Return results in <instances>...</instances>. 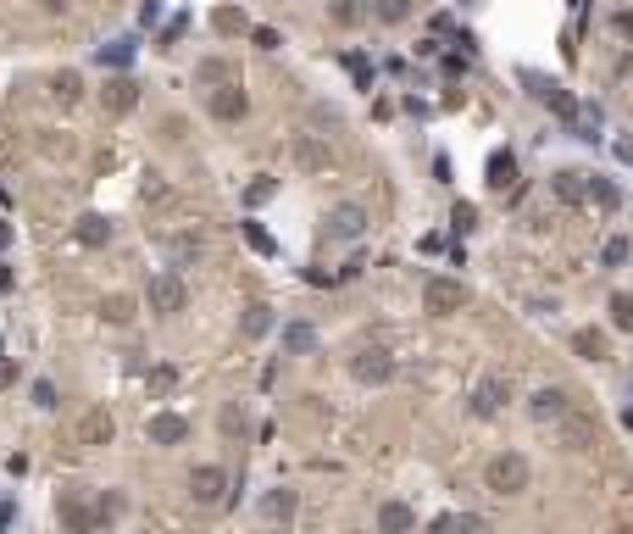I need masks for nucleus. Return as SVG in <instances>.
<instances>
[{"label": "nucleus", "instance_id": "nucleus-2", "mask_svg": "<svg viewBox=\"0 0 633 534\" xmlns=\"http://www.w3.org/2000/svg\"><path fill=\"white\" fill-rule=\"evenodd\" d=\"M56 518H61V529H67V534H106L95 501L78 496V490H61V496H56Z\"/></svg>", "mask_w": 633, "mask_h": 534}, {"label": "nucleus", "instance_id": "nucleus-27", "mask_svg": "<svg viewBox=\"0 0 633 534\" xmlns=\"http://www.w3.org/2000/svg\"><path fill=\"white\" fill-rule=\"evenodd\" d=\"M95 512H100V523L112 529L122 512H129V501H122V490H100V496H95Z\"/></svg>", "mask_w": 633, "mask_h": 534}, {"label": "nucleus", "instance_id": "nucleus-46", "mask_svg": "<svg viewBox=\"0 0 633 534\" xmlns=\"http://www.w3.org/2000/svg\"><path fill=\"white\" fill-rule=\"evenodd\" d=\"M617 34H633V12H617Z\"/></svg>", "mask_w": 633, "mask_h": 534}, {"label": "nucleus", "instance_id": "nucleus-34", "mask_svg": "<svg viewBox=\"0 0 633 534\" xmlns=\"http://www.w3.org/2000/svg\"><path fill=\"white\" fill-rule=\"evenodd\" d=\"M100 61H106V67H122V61H134V39H112V45H100Z\"/></svg>", "mask_w": 633, "mask_h": 534}, {"label": "nucleus", "instance_id": "nucleus-13", "mask_svg": "<svg viewBox=\"0 0 633 534\" xmlns=\"http://www.w3.org/2000/svg\"><path fill=\"white\" fill-rule=\"evenodd\" d=\"M145 435H151V445H184V440H189V418H178V412H156L151 423H145Z\"/></svg>", "mask_w": 633, "mask_h": 534}, {"label": "nucleus", "instance_id": "nucleus-16", "mask_svg": "<svg viewBox=\"0 0 633 534\" xmlns=\"http://www.w3.org/2000/svg\"><path fill=\"white\" fill-rule=\"evenodd\" d=\"M294 507H301V496L278 484V490H267V496H262V507H256V512H262L267 523H289V518H294Z\"/></svg>", "mask_w": 633, "mask_h": 534}, {"label": "nucleus", "instance_id": "nucleus-49", "mask_svg": "<svg viewBox=\"0 0 633 534\" xmlns=\"http://www.w3.org/2000/svg\"><path fill=\"white\" fill-rule=\"evenodd\" d=\"M428 534H450V518H434V523H428Z\"/></svg>", "mask_w": 633, "mask_h": 534}, {"label": "nucleus", "instance_id": "nucleus-50", "mask_svg": "<svg viewBox=\"0 0 633 534\" xmlns=\"http://www.w3.org/2000/svg\"><path fill=\"white\" fill-rule=\"evenodd\" d=\"M45 12L56 17V12H67V0H45Z\"/></svg>", "mask_w": 633, "mask_h": 534}, {"label": "nucleus", "instance_id": "nucleus-20", "mask_svg": "<svg viewBox=\"0 0 633 534\" xmlns=\"http://www.w3.org/2000/svg\"><path fill=\"white\" fill-rule=\"evenodd\" d=\"M51 95H56V106H78V100H83V78H78L73 67H61V73L51 78Z\"/></svg>", "mask_w": 633, "mask_h": 534}, {"label": "nucleus", "instance_id": "nucleus-32", "mask_svg": "<svg viewBox=\"0 0 633 534\" xmlns=\"http://www.w3.org/2000/svg\"><path fill=\"white\" fill-rule=\"evenodd\" d=\"M211 28H217V34H228V39H234V34H245L250 23H245V12H239V6H223L217 17H211Z\"/></svg>", "mask_w": 633, "mask_h": 534}, {"label": "nucleus", "instance_id": "nucleus-28", "mask_svg": "<svg viewBox=\"0 0 633 534\" xmlns=\"http://www.w3.org/2000/svg\"><path fill=\"white\" fill-rule=\"evenodd\" d=\"M100 318H106V323H117V328H122V323H134V295H106V301H100Z\"/></svg>", "mask_w": 633, "mask_h": 534}, {"label": "nucleus", "instance_id": "nucleus-14", "mask_svg": "<svg viewBox=\"0 0 633 534\" xmlns=\"http://www.w3.org/2000/svg\"><path fill=\"white\" fill-rule=\"evenodd\" d=\"M112 435H117V423H112V412H106V406L83 412V423H78V445H112Z\"/></svg>", "mask_w": 633, "mask_h": 534}, {"label": "nucleus", "instance_id": "nucleus-17", "mask_svg": "<svg viewBox=\"0 0 633 534\" xmlns=\"http://www.w3.org/2000/svg\"><path fill=\"white\" fill-rule=\"evenodd\" d=\"M417 529V512L406 501H384L378 507V534H411Z\"/></svg>", "mask_w": 633, "mask_h": 534}, {"label": "nucleus", "instance_id": "nucleus-26", "mask_svg": "<svg viewBox=\"0 0 633 534\" xmlns=\"http://www.w3.org/2000/svg\"><path fill=\"white\" fill-rule=\"evenodd\" d=\"M589 200H595L600 212H617V207H622V190H617L611 178H589Z\"/></svg>", "mask_w": 633, "mask_h": 534}, {"label": "nucleus", "instance_id": "nucleus-22", "mask_svg": "<svg viewBox=\"0 0 633 534\" xmlns=\"http://www.w3.org/2000/svg\"><path fill=\"white\" fill-rule=\"evenodd\" d=\"M561 435H567V445H573V451H589V445H595V423H589L583 412H567V418H561Z\"/></svg>", "mask_w": 633, "mask_h": 534}, {"label": "nucleus", "instance_id": "nucleus-8", "mask_svg": "<svg viewBox=\"0 0 633 534\" xmlns=\"http://www.w3.org/2000/svg\"><path fill=\"white\" fill-rule=\"evenodd\" d=\"M362 234H367V207L345 200V207L328 212V240H362Z\"/></svg>", "mask_w": 633, "mask_h": 534}, {"label": "nucleus", "instance_id": "nucleus-10", "mask_svg": "<svg viewBox=\"0 0 633 534\" xmlns=\"http://www.w3.org/2000/svg\"><path fill=\"white\" fill-rule=\"evenodd\" d=\"M100 106L106 112H112V117H129L134 106H139V84H134V78H106V90H100Z\"/></svg>", "mask_w": 633, "mask_h": 534}, {"label": "nucleus", "instance_id": "nucleus-37", "mask_svg": "<svg viewBox=\"0 0 633 534\" xmlns=\"http://www.w3.org/2000/svg\"><path fill=\"white\" fill-rule=\"evenodd\" d=\"M450 223H456V234H467V229H478V207H473V200H456V212H450Z\"/></svg>", "mask_w": 633, "mask_h": 534}, {"label": "nucleus", "instance_id": "nucleus-40", "mask_svg": "<svg viewBox=\"0 0 633 534\" xmlns=\"http://www.w3.org/2000/svg\"><path fill=\"white\" fill-rule=\"evenodd\" d=\"M272 190H278V184H272L267 173L256 178V184H250V190H245V200H250V207H262V200H272Z\"/></svg>", "mask_w": 633, "mask_h": 534}, {"label": "nucleus", "instance_id": "nucleus-6", "mask_svg": "<svg viewBox=\"0 0 633 534\" xmlns=\"http://www.w3.org/2000/svg\"><path fill=\"white\" fill-rule=\"evenodd\" d=\"M350 373H356V384H389L395 379V357L384 351V345H367V351H356Z\"/></svg>", "mask_w": 633, "mask_h": 534}, {"label": "nucleus", "instance_id": "nucleus-1", "mask_svg": "<svg viewBox=\"0 0 633 534\" xmlns=\"http://www.w3.org/2000/svg\"><path fill=\"white\" fill-rule=\"evenodd\" d=\"M528 479H534V467H528L522 451H500V457H489V467H483V484H489L495 496H522Z\"/></svg>", "mask_w": 633, "mask_h": 534}, {"label": "nucleus", "instance_id": "nucleus-4", "mask_svg": "<svg viewBox=\"0 0 633 534\" xmlns=\"http://www.w3.org/2000/svg\"><path fill=\"white\" fill-rule=\"evenodd\" d=\"M422 306H428L434 318H450V312L467 306V284H461V279H428V284H422Z\"/></svg>", "mask_w": 633, "mask_h": 534}, {"label": "nucleus", "instance_id": "nucleus-18", "mask_svg": "<svg viewBox=\"0 0 633 534\" xmlns=\"http://www.w3.org/2000/svg\"><path fill=\"white\" fill-rule=\"evenodd\" d=\"M528 412H534L539 423H561L567 412H573V406H567V396H561V389H539V396L528 401Z\"/></svg>", "mask_w": 633, "mask_h": 534}, {"label": "nucleus", "instance_id": "nucleus-24", "mask_svg": "<svg viewBox=\"0 0 633 534\" xmlns=\"http://www.w3.org/2000/svg\"><path fill=\"white\" fill-rule=\"evenodd\" d=\"M311 345H316V328H311V323H289V328H284V351H289V357H306Z\"/></svg>", "mask_w": 633, "mask_h": 534}, {"label": "nucleus", "instance_id": "nucleus-5", "mask_svg": "<svg viewBox=\"0 0 633 534\" xmlns=\"http://www.w3.org/2000/svg\"><path fill=\"white\" fill-rule=\"evenodd\" d=\"M189 496H195L200 507H217L228 496V474L217 462H200V467H189Z\"/></svg>", "mask_w": 633, "mask_h": 534}, {"label": "nucleus", "instance_id": "nucleus-21", "mask_svg": "<svg viewBox=\"0 0 633 534\" xmlns=\"http://www.w3.org/2000/svg\"><path fill=\"white\" fill-rule=\"evenodd\" d=\"M239 328H245V340L272 334V306H267V301H250V306H245V318H239Z\"/></svg>", "mask_w": 633, "mask_h": 534}, {"label": "nucleus", "instance_id": "nucleus-25", "mask_svg": "<svg viewBox=\"0 0 633 534\" xmlns=\"http://www.w3.org/2000/svg\"><path fill=\"white\" fill-rule=\"evenodd\" d=\"M573 351H578L583 362H600V357H606V334H600V328H578V334H573Z\"/></svg>", "mask_w": 633, "mask_h": 534}, {"label": "nucleus", "instance_id": "nucleus-29", "mask_svg": "<svg viewBox=\"0 0 633 534\" xmlns=\"http://www.w3.org/2000/svg\"><path fill=\"white\" fill-rule=\"evenodd\" d=\"M328 17H333L340 28H356V23L367 17V6H362V0H328Z\"/></svg>", "mask_w": 633, "mask_h": 534}, {"label": "nucleus", "instance_id": "nucleus-43", "mask_svg": "<svg viewBox=\"0 0 633 534\" xmlns=\"http://www.w3.org/2000/svg\"><path fill=\"white\" fill-rule=\"evenodd\" d=\"M250 39H256L262 51H278V45H284V39H278V28H250Z\"/></svg>", "mask_w": 633, "mask_h": 534}, {"label": "nucleus", "instance_id": "nucleus-19", "mask_svg": "<svg viewBox=\"0 0 633 534\" xmlns=\"http://www.w3.org/2000/svg\"><path fill=\"white\" fill-rule=\"evenodd\" d=\"M73 240H78V245H90V251H100V245L112 240V223H106L100 212H90V217H78V229H73Z\"/></svg>", "mask_w": 633, "mask_h": 534}, {"label": "nucleus", "instance_id": "nucleus-12", "mask_svg": "<svg viewBox=\"0 0 633 534\" xmlns=\"http://www.w3.org/2000/svg\"><path fill=\"white\" fill-rule=\"evenodd\" d=\"M522 78H528V90H534V100H544L556 117H578V100L567 95L561 84H551V78H539V73H522Z\"/></svg>", "mask_w": 633, "mask_h": 534}, {"label": "nucleus", "instance_id": "nucleus-42", "mask_svg": "<svg viewBox=\"0 0 633 534\" xmlns=\"http://www.w3.org/2000/svg\"><path fill=\"white\" fill-rule=\"evenodd\" d=\"M173 384H178V367H156V373H151V389H156V396H167Z\"/></svg>", "mask_w": 633, "mask_h": 534}, {"label": "nucleus", "instance_id": "nucleus-44", "mask_svg": "<svg viewBox=\"0 0 633 534\" xmlns=\"http://www.w3.org/2000/svg\"><path fill=\"white\" fill-rule=\"evenodd\" d=\"M223 428H228V435H239V428H245V412H239V406H223Z\"/></svg>", "mask_w": 633, "mask_h": 534}, {"label": "nucleus", "instance_id": "nucleus-9", "mask_svg": "<svg viewBox=\"0 0 633 534\" xmlns=\"http://www.w3.org/2000/svg\"><path fill=\"white\" fill-rule=\"evenodd\" d=\"M206 106H211V117H217V122H239V117L250 112V95H245L239 84H217Z\"/></svg>", "mask_w": 633, "mask_h": 534}, {"label": "nucleus", "instance_id": "nucleus-23", "mask_svg": "<svg viewBox=\"0 0 633 534\" xmlns=\"http://www.w3.org/2000/svg\"><path fill=\"white\" fill-rule=\"evenodd\" d=\"M556 200H561V207H578V200H589L583 173H556Z\"/></svg>", "mask_w": 633, "mask_h": 534}, {"label": "nucleus", "instance_id": "nucleus-30", "mask_svg": "<svg viewBox=\"0 0 633 534\" xmlns=\"http://www.w3.org/2000/svg\"><path fill=\"white\" fill-rule=\"evenodd\" d=\"M372 17H378V23H406V17H411V0H372Z\"/></svg>", "mask_w": 633, "mask_h": 534}, {"label": "nucleus", "instance_id": "nucleus-38", "mask_svg": "<svg viewBox=\"0 0 633 534\" xmlns=\"http://www.w3.org/2000/svg\"><path fill=\"white\" fill-rule=\"evenodd\" d=\"M483 529H489V523H483L478 512H456V518H450V534H483Z\"/></svg>", "mask_w": 633, "mask_h": 534}, {"label": "nucleus", "instance_id": "nucleus-36", "mask_svg": "<svg viewBox=\"0 0 633 534\" xmlns=\"http://www.w3.org/2000/svg\"><path fill=\"white\" fill-rule=\"evenodd\" d=\"M628 251H633V245L617 234V240H606V251H600V267H622L628 262Z\"/></svg>", "mask_w": 633, "mask_h": 534}, {"label": "nucleus", "instance_id": "nucleus-31", "mask_svg": "<svg viewBox=\"0 0 633 534\" xmlns=\"http://www.w3.org/2000/svg\"><path fill=\"white\" fill-rule=\"evenodd\" d=\"M195 78H200V84H234V67H228V61H217V56H206L200 67H195Z\"/></svg>", "mask_w": 633, "mask_h": 534}, {"label": "nucleus", "instance_id": "nucleus-15", "mask_svg": "<svg viewBox=\"0 0 633 534\" xmlns=\"http://www.w3.org/2000/svg\"><path fill=\"white\" fill-rule=\"evenodd\" d=\"M483 184H489L495 195L517 190V156H512V151H495V156H489V168H483Z\"/></svg>", "mask_w": 633, "mask_h": 534}, {"label": "nucleus", "instance_id": "nucleus-47", "mask_svg": "<svg viewBox=\"0 0 633 534\" xmlns=\"http://www.w3.org/2000/svg\"><path fill=\"white\" fill-rule=\"evenodd\" d=\"M6 290H12V267L0 262V295H6Z\"/></svg>", "mask_w": 633, "mask_h": 534}, {"label": "nucleus", "instance_id": "nucleus-45", "mask_svg": "<svg viewBox=\"0 0 633 534\" xmlns=\"http://www.w3.org/2000/svg\"><path fill=\"white\" fill-rule=\"evenodd\" d=\"M6 384H17V362L0 357V389H6Z\"/></svg>", "mask_w": 633, "mask_h": 534}, {"label": "nucleus", "instance_id": "nucleus-7", "mask_svg": "<svg viewBox=\"0 0 633 534\" xmlns=\"http://www.w3.org/2000/svg\"><path fill=\"white\" fill-rule=\"evenodd\" d=\"M512 401V379H500V373H489L478 389H473V418H495L500 406Z\"/></svg>", "mask_w": 633, "mask_h": 534}, {"label": "nucleus", "instance_id": "nucleus-35", "mask_svg": "<svg viewBox=\"0 0 633 534\" xmlns=\"http://www.w3.org/2000/svg\"><path fill=\"white\" fill-rule=\"evenodd\" d=\"M611 328H633V295H611Z\"/></svg>", "mask_w": 633, "mask_h": 534}, {"label": "nucleus", "instance_id": "nucleus-41", "mask_svg": "<svg viewBox=\"0 0 633 534\" xmlns=\"http://www.w3.org/2000/svg\"><path fill=\"white\" fill-rule=\"evenodd\" d=\"M245 240H250V245H256V251H262V256H272V234L262 229V223H245Z\"/></svg>", "mask_w": 633, "mask_h": 534}, {"label": "nucleus", "instance_id": "nucleus-11", "mask_svg": "<svg viewBox=\"0 0 633 534\" xmlns=\"http://www.w3.org/2000/svg\"><path fill=\"white\" fill-rule=\"evenodd\" d=\"M289 156H294V168H301V173H328V145H323V139H316V134H294V145H289Z\"/></svg>", "mask_w": 633, "mask_h": 534}, {"label": "nucleus", "instance_id": "nucleus-33", "mask_svg": "<svg viewBox=\"0 0 633 534\" xmlns=\"http://www.w3.org/2000/svg\"><path fill=\"white\" fill-rule=\"evenodd\" d=\"M167 251H173L178 267H189V262H200V240H195V234H178L173 245H167Z\"/></svg>", "mask_w": 633, "mask_h": 534}, {"label": "nucleus", "instance_id": "nucleus-3", "mask_svg": "<svg viewBox=\"0 0 633 534\" xmlns=\"http://www.w3.org/2000/svg\"><path fill=\"white\" fill-rule=\"evenodd\" d=\"M184 301H189V290H184L178 273H151V284H145V306H151L156 318L184 312Z\"/></svg>", "mask_w": 633, "mask_h": 534}, {"label": "nucleus", "instance_id": "nucleus-39", "mask_svg": "<svg viewBox=\"0 0 633 534\" xmlns=\"http://www.w3.org/2000/svg\"><path fill=\"white\" fill-rule=\"evenodd\" d=\"M34 406H39V412H56V406H61V401H56V384H51V379H39V384H34Z\"/></svg>", "mask_w": 633, "mask_h": 534}, {"label": "nucleus", "instance_id": "nucleus-48", "mask_svg": "<svg viewBox=\"0 0 633 534\" xmlns=\"http://www.w3.org/2000/svg\"><path fill=\"white\" fill-rule=\"evenodd\" d=\"M6 245H12V223L0 217V251H6Z\"/></svg>", "mask_w": 633, "mask_h": 534}]
</instances>
